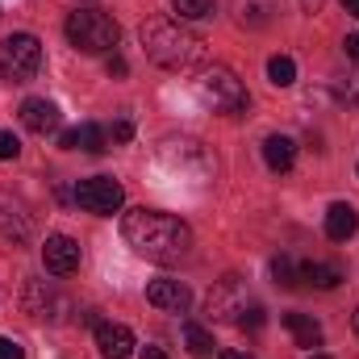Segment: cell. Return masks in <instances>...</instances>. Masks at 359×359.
Wrapping results in <instances>:
<instances>
[{
    "label": "cell",
    "mask_w": 359,
    "mask_h": 359,
    "mask_svg": "<svg viewBox=\"0 0 359 359\" xmlns=\"http://www.w3.org/2000/svg\"><path fill=\"white\" fill-rule=\"evenodd\" d=\"M217 359H251V351H234V347H230V351H222Z\"/></svg>",
    "instance_id": "obj_31"
},
{
    "label": "cell",
    "mask_w": 359,
    "mask_h": 359,
    "mask_svg": "<svg viewBox=\"0 0 359 359\" xmlns=\"http://www.w3.org/2000/svg\"><path fill=\"white\" fill-rule=\"evenodd\" d=\"M0 234H4L13 247H25V243L34 238V217H29V209H25L17 196H8V192H0Z\"/></svg>",
    "instance_id": "obj_9"
},
{
    "label": "cell",
    "mask_w": 359,
    "mask_h": 359,
    "mask_svg": "<svg viewBox=\"0 0 359 359\" xmlns=\"http://www.w3.org/2000/svg\"><path fill=\"white\" fill-rule=\"evenodd\" d=\"M42 264H46L50 276H72L80 268V243L67 238V234H50L42 243Z\"/></svg>",
    "instance_id": "obj_11"
},
{
    "label": "cell",
    "mask_w": 359,
    "mask_h": 359,
    "mask_svg": "<svg viewBox=\"0 0 359 359\" xmlns=\"http://www.w3.org/2000/svg\"><path fill=\"white\" fill-rule=\"evenodd\" d=\"M21 121H25V130L29 134H55L59 130V109L46 100V96H29L25 104H21Z\"/></svg>",
    "instance_id": "obj_14"
},
{
    "label": "cell",
    "mask_w": 359,
    "mask_h": 359,
    "mask_svg": "<svg viewBox=\"0 0 359 359\" xmlns=\"http://www.w3.org/2000/svg\"><path fill=\"white\" fill-rule=\"evenodd\" d=\"M147 301H151L155 309L184 313L188 301H192V292H188V284H180V280H151V284H147Z\"/></svg>",
    "instance_id": "obj_13"
},
{
    "label": "cell",
    "mask_w": 359,
    "mask_h": 359,
    "mask_svg": "<svg viewBox=\"0 0 359 359\" xmlns=\"http://www.w3.org/2000/svg\"><path fill=\"white\" fill-rule=\"evenodd\" d=\"M130 138H134V126H130V121L121 117V121L113 126V142H130Z\"/></svg>",
    "instance_id": "obj_27"
},
{
    "label": "cell",
    "mask_w": 359,
    "mask_h": 359,
    "mask_svg": "<svg viewBox=\"0 0 359 359\" xmlns=\"http://www.w3.org/2000/svg\"><path fill=\"white\" fill-rule=\"evenodd\" d=\"M142 46H147L151 63H159L163 72H188V67H196L205 59V42L188 25L172 21V17L147 21L142 25Z\"/></svg>",
    "instance_id": "obj_2"
},
{
    "label": "cell",
    "mask_w": 359,
    "mask_h": 359,
    "mask_svg": "<svg viewBox=\"0 0 359 359\" xmlns=\"http://www.w3.org/2000/svg\"><path fill=\"white\" fill-rule=\"evenodd\" d=\"M355 334H359V309H355Z\"/></svg>",
    "instance_id": "obj_34"
},
{
    "label": "cell",
    "mask_w": 359,
    "mask_h": 359,
    "mask_svg": "<svg viewBox=\"0 0 359 359\" xmlns=\"http://www.w3.org/2000/svg\"><path fill=\"white\" fill-rule=\"evenodd\" d=\"M63 29H67V42H72L76 50H84V55H109V50L121 42L117 21H113L109 13H100V8H76Z\"/></svg>",
    "instance_id": "obj_3"
},
{
    "label": "cell",
    "mask_w": 359,
    "mask_h": 359,
    "mask_svg": "<svg viewBox=\"0 0 359 359\" xmlns=\"http://www.w3.org/2000/svg\"><path fill=\"white\" fill-rule=\"evenodd\" d=\"M21 305H25V313H29V318H42V322H46V318H50V322H59V318H63V309H67V301H63L46 280H29V284H25V292H21Z\"/></svg>",
    "instance_id": "obj_10"
},
{
    "label": "cell",
    "mask_w": 359,
    "mask_h": 359,
    "mask_svg": "<svg viewBox=\"0 0 359 359\" xmlns=\"http://www.w3.org/2000/svg\"><path fill=\"white\" fill-rule=\"evenodd\" d=\"M172 8L180 13V21H205V17H213V0H172Z\"/></svg>",
    "instance_id": "obj_23"
},
{
    "label": "cell",
    "mask_w": 359,
    "mask_h": 359,
    "mask_svg": "<svg viewBox=\"0 0 359 359\" xmlns=\"http://www.w3.org/2000/svg\"><path fill=\"white\" fill-rule=\"evenodd\" d=\"M343 8H347L351 17H359V0H343Z\"/></svg>",
    "instance_id": "obj_33"
},
{
    "label": "cell",
    "mask_w": 359,
    "mask_h": 359,
    "mask_svg": "<svg viewBox=\"0 0 359 359\" xmlns=\"http://www.w3.org/2000/svg\"><path fill=\"white\" fill-rule=\"evenodd\" d=\"M63 151H88V155H100V151H104V130L92 126V121L67 130V134H63Z\"/></svg>",
    "instance_id": "obj_17"
},
{
    "label": "cell",
    "mask_w": 359,
    "mask_h": 359,
    "mask_svg": "<svg viewBox=\"0 0 359 359\" xmlns=\"http://www.w3.org/2000/svg\"><path fill=\"white\" fill-rule=\"evenodd\" d=\"M271 280H276L280 288H297V280H301L297 259H292V255H276V259H271Z\"/></svg>",
    "instance_id": "obj_21"
},
{
    "label": "cell",
    "mask_w": 359,
    "mask_h": 359,
    "mask_svg": "<svg viewBox=\"0 0 359 359\" xmlns=\"http://www.w3.org/2000/svg\"><path fill=\"white\" fill-rule=\"evenodd\" d=\"M76 205L88 209V213L109 217V213H117L126 205V192H121V184L113 176H92V180H80L76 184Z\"/></svg>",
    "instance_id": "obj_7"
},
{
    "label": "cell",
    "mask_w": 359,
    "mask_h": 359,
    "mask_svg": "<svg viewBox=\"0 0 359 359\" xmlns=\"http://www.w3.org/2000/svg\"><path fill=\"white\" fill-rule=\"evenodd\" d=\"M238 326H243V330H259V326H264V305H251V309L238 318Z\"/></svg>",
    "instance_id": "obj_24"
},
{
    "label": "cell",
    "mask_w": 359,
    "mask_h": 359,
    "mask_svg": "<svg viewBox=\"0 0 359 359\" xmlns=\"http://www.w3.org/2000/svg\"><path fill=\"white\" fill-rule=\"evenodd\" d=\"M96 351L104 359H130L134 355V334L121 322H96Z\"/></svg>",
    "instance_id": "obj_12"
},
{
    "label": "cell",
    "mask_w": 359,
    "mask_h": 359,
    "mask_svg": "<svg viewBox=\"0 0 359 359\" xmlns=\"http://www.w3.org/2000/svg\"><path fill=\"white\" fill-rule=\"evenodd\" d=\"M142 359H168V355H163V347H147V351H142Z\"/></svg>",
    "instance_id": "obj_32"
},
{
    "label": "cell",
    "mask_w": 359,
    "mask_h": 359,
    "mask_svg": "<svg viewBox=\"0 0 359 359\" xmlns=\"http://www.w3.org/2000/svg\"><path fill=\"white\" fill-rule=\"evenodd\" d=\"M268 80L276 84V88H288V84L297 80V63H292L288 55H276V59H268Z\"/></svg>",
    "instance_id": "obj_22"
},
{
    "label": "cell",
    "mask_w": 359,
    "mask_h": 359,
    "mask_svg": "<svg viewBox=\"0 0 359 359\" xmlns=\"http://www.w3.org/2000/svg\"><path fill=\"white\" fill-rule=\"evenodd\" d=\"M163 159L176 172H192V176H209L213 172V159H209V151L196 138H163Z\"/></svg>",
    "instance_id": "obj_8"
},
{
    "label": "cell",
    "mask_w": 359,
    "mask_h": 359,
    "mask_svg": "<svg viewBox=\"0 0 359 359\" xmlns=\"http://www.w3.org/2000/svg\"><path fill=\"white\" fill-rule=\"evenodd\" d=\"M196 92H201V100L213 109V113H243L247 109V88H243V80L230 72V67H205L201 72V80H196Z\"/></svg>",
    "instance_id": "obj_4"
},
{
    "label": "cell",
    "mask_w": 359,
    "mask_h": 359,
    "mask_svg": "<svg viewBox=\"0 0 359 359\" xmlns=\"http://www.w3.org/2000/svg\"><path fill=\"white\" fill-rule=\"evenodd\" d=\"M359 230V213H355V205H330V213H326V238L330 243H347L351 234Z\"/></svg>",
    "instance_id": "obj_16"
},
{
    "label": "cell",
    "mask_w": 359,
    "mask_h": 359,
    "mask_svg": "<svg viewBox=\"0 0 359 359\" xmlns=\"http://www.w3.org/2000/svg\"><path fill=\"white\" fill-rule=\"evenodd\" d=\"M251 305H255V297H251V288H247L243 276H222V280L209 288V297H205V313H209L213 322H230V326H238V318H243Z\"/></svg>",
    "instance_id": "obj_6"
},
{
    "label": "cell",
    "mask_w": 359,
    "mask_h": 359,
    "mask_svg": "<svg viewBox=\"0 0 359 359\" xmlns=\"http://www.w3.org/2000/svg\"><path fill=\"white\" fill-rule=\"evenodd\" d=\"M184 343H188V351H192L196 359L213 355V339H209V330H205V326H196V322H188V326H184Z\"/></svg>",
    "instance_id": "obj_20"
},
{
    "label": "cell",
    "mask_w": 359,
    "mask_h": 359,
    "mask_svg": "<svg viewBox=\"0 0 359 359\" xmlns=\"http://www.w3.org/2000/svg\"><path fill=\"white\" fill-rule=\"evenodd\" d=\"M121 234L151 264H180L192 251V230L163 209H130L121 222Z\"/></svg>",
    "instance_id": "obj_1"
},
{
    "label": "cell",
    "mask_w": 359,
    "mask_h": 359,
    "mask_svg": "<svg viewBox=\"0 0 359 359\" xmlns=\"http://www.w3.org/2000/svg\"><path fill=\"white\" fill-rule=\"evenodd\" d=\"M343 46H347V59H351V63H359V34H351Z\"/></svg>",
    "instance_id": "obj_30"
},
{
    "label": "cell",
    "mask_w": 359,
    "mask_h": 359,
    "mask_svg": "<svg viewBox=\"0 0 359 359\" xmlns=\"http://www.w3.org/2000/svg\"><path fill=\"white\" fill-rule=\"evenodd\" d=\"M264 163H268L271 172H292V163H297V142L288 138V134H271L264 138Z\"/></svg>",
    "instance_id": "obj_15"
},
{
    "label": "cell",
    "mask_w": 359,
    "mask_h": 359,
    "mask_svg": "<svg viewBox=\"0 0 359 359\" xmlns=\"http://www.w3.org/2000/svg\"><path fill=\"white\" fill-rule=\"evenodd\" d=\"M309 359H330V355H309Z\"/></svg>",
    "instance_id": "obj_35"
},
{
    "label": "cell",
    "mask_w": 359,
    "mask_h": 359,
    "mask_svg": "<svg viewBox=\"0 0 359 359\" xmlns=\"http://www.w3.org/2000/svg\"><path fill=\"white\" fill-rule=\"evenodd\" d=\"M301 280H309L313 288H339L343 284V268L339 264H301Z\"/></svg>",
    "instance_id": "obj_19"
},
{
    "label": "cell",
    "mask_w": 359,
    "mask_h": 359,
    "mask_svg": "<svg viewBox=\"0 0 359 359\" xmlns=\"http://www.w3.org/2000/svg\"><path fill=\"white\" fill-rule=\"evenodd\" d=\"M0 359H25V347L17 339H0Z\"/></svg>",
    "instance_id": "obj_26"
},
{
    "label": "cell",
    "mask_w": 359,
    "mask_h": 359,
    "mask_svg": "<svg viewBox=\"0 0 359 359\" xmlns=\"http://www.w3.org/2000/svg\"><path fill=\"white\" fill-rule=\"evenodd\" d=\"M42 72V42L34 34H13L0 42V76L13 84H29Z\"/></svg>",
    "instance_id": "obj_5"
},
{
    "label": "cell",
    "mask_w": 359,
    "mask_h": 359,
    "mask_svg": "<svg viewBox=\"0 0 359 359\" xmlns=\"http://www.w3.org/2000/svg\"><path fill=\"white\" fill-rule=\"evenodd\" d=\"M17 155H21V142L8 130H0V159H17Z\"/></svg>",
    "instance_id": "obj_25"
},
{
    "label": "cell",
    "mask_w": 359,
    "mask_h": 359,
    "mask_svg": "<svg viewBox=\"0 0 359 359\" xmlns=\"http://www.w3.org/2000/svg\"><path fill=\"white\" fill-rule=\"evenodd\" d=\"M343 100H347V104H359V76H351V80L343 84Z\"/></svg>",
    "instance_id": "obj_28"
},
{
    "label": "cell",
    "mask_w": 359,
    "mask_h": 359,
    "mask_svg": "<svg viewBox=\"0 0 359 359\" xmlns=\"http://www.w3.org/2000/svg\"><path fill=\"white\" fill-rule=\"evenodd\" d=\"M104 67H109V76H126V72H130V63H126L121 55H109V63H104Z\"/></svg>",
    "instance_id": "obj_29"
},
{
    "label": "cell",
    "mask_w": 359,
    "mask_h": 359,
    "mask_svg": "<svg viewBox=\"0 0 359 359\" xmlns=\"http://www.w3.org/2000/svg\"><path fill=\"white\" fill-rule=\"evenodd\" d=\"M284 326H288V334L297 339V347H318V343H322V326H318L309 313H284Z\"/></svg>",
    "instance_id": "obj_18"
}]
</instances>
